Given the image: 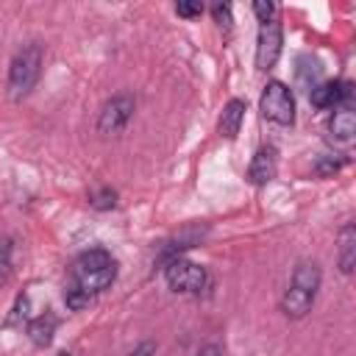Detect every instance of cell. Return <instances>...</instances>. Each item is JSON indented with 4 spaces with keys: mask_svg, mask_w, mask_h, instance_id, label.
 <instances>
[{
    "mask_svg": "<svg viewBox=\"0 0 356 356\" xmlns=\"http://www.w3.org/2000/svg\"><path fill=\"white\" fill-rule=\"evenodd\" d=\"M136 111V100L131 92H117L111 95L103 106H100V114H97V131L103 136H117L120 131H125V125L131 122Z\"/></svg>",
    "mask_w": 356,
    "mask_h": 356,
    "instance_id": "obj_6",
    "label": "cell"
},
{
    "mask_svg": "<svg viewBox=\"0 0 356 356\" xmlns=\"http://www.w3.org/2000/svg\"><path fill=\"white\" fill-rule=\"evenodd\" d=\"M328 136H331V142L339 145V147L353 145V139H356V111H353L350 106L334 108V114H331V120H328Z\"/></svg>",
    "mask_w": 356,
    "mask_h": 356,
    "instance_id": "obj_10",
    "label": "cell"
},
{
    "mask_svg": "<svg viewBox=\"0 0 356 356\" xmlns=\"http://www.w3.org/2000/svg\"><path fill=\"white\" fill-rule=\"evenodd\" d=\"M320 284H323V273H320V264L312 261V259H300L295 267H292V278L281 295V312L284 317L289 320H300L312 312L314 300H317V292H320Z\"/></svg>",
    "mask_w": 356,
    "mask_h": 356,
    "instance_id": "obj_2",
    "label": "cell"
},
{
    "mask_svg": "<svg viewBox=\"0 0 356 356\" xmlns=\"http://www.w3.org/2000/svg\"><path fill=\"white\" fill-rule=\"evenodd\" d=\"M337 267L345 275H350L353 267H356V225L353 222H345L339 228V236H337Z\"/></svg>",
    "mask_w": 356,
    "mask_h": 356,
    "instance_id": "obj_12",
    "label": "cell"
},
{
    "mask_svg": "<svg viewBox=\"0 0 356 356\" xmlns=\"http://www.w3.org/2000/svg\"><path fill=\"white\" fill-rule=\"evenodd\" d=\"M117 278V261L106 248H92L75 256V261L70 264V284L86 295H100L103 289H108Z\"/></svg>",
    "mask_w": 356,
    "mask_h": 356,
    "instance_id": "obj_1",
    "label": "cell"
},
{
    "mask_svg": "<svg viewBox=\"0 0 356 356\" xmlns=\"http://www.w3.org/2000/svg\"><path fill=\"white\" fill-rule=\"evenodd\" d=\"M259 111L267 122L289 128L295 122V95L284 81H267L259 97Z\"/></svg>",
    "mask_w": 356,
    "mask_h": 356,
    "instance_id": "obj_4",
    "label": "cell"
},
{
    "mask_svg": "<svg viewBox=\"0 0 356 356\" xmlns=\"http://www.w3.org/2000/svg\"><path fill=\"white\" fill-rule=\"evenodd\" d=\"M92 300H95L92 295H86V292H81V289H75V286H67V289H64V303H67L70 312H81V309H86Z\"/></svg>",
    "mask_w": 356,
    "mask_h": 356,
    "instance_id": "obj_17",
    "label": "cell"
},
{
    "mask_svg": "<svg viewBox=\"0 0 356 356\" xmlns=\"http://www.w3.org/2000/svg\"><path fill=\"white\" fill-rule=\"evenodd\" d=\"M284 50V25L281 17L259 25V36H256V70L259 72H270L275 67V61L281 58Z\"/></svg>",
    "mask_w": 356,
    "mask_h": 356,
    "instance_id": "obj_7",
    "label": "cell"
},
{
    "mask_svg": "<svg viewBox=\"0 0 356 356\" xmlns=\"http://www.w3.org/2000/svg\"><path fill=\"white\" fill-rule=\"evenodd\" d=\"M206 267L197 264V261H189L184 256L178 259H170L164 264V281L172 292H181V295H197L203 286H206Z\"/></svg>",
    "mask_w": 356,
    "mask_h": 356,
    "instance_id": "obj_5",
    "label": "cell"
},
{
    "mask_svg": "<svg viewBox=\"0 0 356 356\" xmlns=\"http://www.w3.org/2000/svg\"><path fill=\"white\" fill-rule=\"evenodd\" d=\"M245 111H248V103H245L242 97H231V100L222 106V114H220V122H217L220 136L236 139L239 131H242V122H245Z\"/></svg>",
    "mask_w": 356,
    "mask_h": 356,
    "instance_id": "obj_11",
    "label": "cell"
},
{
    "mask_svg": "<svg viewBox=\"0 0 356 356\" xmlns=\"http://www.w3.org/2000/svg\"><path fill=\"white\" fill-rule=\"evenodd\" d=\"M278 172V156H275V147H259L248 164V181L253 186H267Z\"/></svg>",
    "mask_w": 356,
    "mask_h": 356,
    "instance_id": "obj_9",
    "label": "cell"
},
{
    "mask_svg": "<svg viewBox=\"0 0 356 356\" xmlns=\"http://www.w3.org/2000/svg\"><path fill=\"white\" fill-rule=\"evenodd\" d=\"M353 97V81L348 78H337V81H320L317 86L309 89V100L314 108L325 111V108H339V106H350Z\"/></svg>",
    "mask_w": 356,
    "mask_h": 356,
    "instance_id": "obj_8",
    "label": "cell"
},
{
    "mask_svg": "<svg viewBox=\"0 0 356 356\" xmlns=\"http://www.w3.org/2000/svg\"><path fill=\"white\" fill-rule=\"evenodd\" d=\"M42 64H44V50L36 42H31L14 53L11 67H8V83H6L11 100H22L33 92V86L42 75Z\"/></svg>",
    "mask_w": 356,
    "mask_h": 356,
    "instance_id": "obj_3",
    "label": "cell"
},
{
    "mask_svg": "<svg viewBox=\"0 0 356 356\" xmlns=\"http://www.w3.org/2000/svg\"><path fill=\"white\" fill-rule=\"evenodd\" d=\"M197 356H222V348H220L217 342H209V345H203V348L197 350Z\"/></svg>",
    "mask_w": 356,
    "mask_h": 356,
    "instance_id": "obj_22",
    "label": "cell"
},
{
    "mask_svg": "<svg viewBox=\"0 0 356 356\" xmlns=\"http://www.w3.org/2000/svg\"><path fill=\"white\" fill-rule=\"evenodd\" d=\"M58 356H72V353H67V350H64V353H58Z\"/></svg>",
    "mask_w": 356,
    "mask_h": 356,
    "instance_id": "obj_23",
    "label": "cell"
},
{
    "mask_svg": "<svg viewBox=\"0 0 356 356\" xmlns=\"http://www.w3.org/2000/svg\"><path fill=\"white\" fill-rule=\"evenodd\" d=\"M128 356H156V342H153V339H145V342H139Z\"/></svg>",
    "mask_w": 356,
    "mask_h": 356,
    "instance_id": "obj_21",
    "label": "cell"
},
{
    "mask_svg": "<svg viewBox=\"0 0 356 356\" xmlns=\"http://www.w3.org/2000/svg\"><path fill=\"white\" fill-rule=\"evenodd\" d=\"M203 11H206L203 3H189V0H178L175 3V14L184 17V19H197Z\"/></svg>",
    "mask_w": 356,
    "mask_h": 356,
    "instance_id": "obj_20",
    "label": "cell"
},
{
    "mask_svg": "<svg viewBox=\"0 0 356 356\" xmlns=\"http://www.w3.org/2000/svg\"><path fill=\"white\" fill-rule=\"evenodd\" d=\"M345 156H334V153H328V156H320L317 161H314V175L317 178H331V175H337L342 167H345Z\"/></svg>",
    "mask_w": 356,
    "mask_h": 356,
    "instance_id": "obj_15",
    "label": "cell"
},
{
    "mask_svg": "<svg viewBox=\"0 0 356 356\" xmlns=\"http://www.w3.org/2000/svg\"><path fill=\"white\" fill-rule=\"evenodd\" d=\"M89 206L97 209V211H108L117 206V189L111 186H100V189H92L89 192Z\"/></svg>",
    "mask_w": 356,
    "mask_h": 356,
    "instance_id": "obj_16",
    "label": "cell"
},
{
    "mask_svg": "<svg viewBox=\"0 0 356 356\" xmlns=\"http://www.w3.org/2000/svg\"><path fill=\"white\" fill-rule=\"evenodd\" d=\"M211 17H214V22H217V28L220 31H231V25H234V14H231V6L228 3H214L211 6Z\"/></svg>",
    "mask_w": 356,
    "mask_h": 356,
    "instance_id": "obj_18",
    "label": "cell"
},
{
    "mask_svg": "<svg viewBox=\"0 0 356 356\" xmlns=\"http://www.w3.org/2000/svg\"><path fill=\"white\" fill-rule=\"evenodd\" d=\"M11 270H14V239L3 236L0 239V289L8 284Z\"/></svg>",
    "mask_w": 356,
    "mask_h": 356,
    "instance_id": "obj_14",
    "label": "cell"
},
{
    "mask_svg": "<svg viewBox=\"0 0 356 356\" xmlns=\"http://www.w3.org/2000/svg\"><path fill=\"white\" fill-rule=\"evenodd\" d=\"M253 14H256L259 25H264V22H270V19L278 17V6H275L273 0H256V3H253Z\"/></svg>",
    "mask_w": 356,
    "mask_h": 356,
    "instance_id": "obj_19",
    "label": "cell"
},
{
    "mask_svg": "<svg viewBox=\"0 0 356 356\" xmlns=\"http://www.w3.org/2000/svg\"><path fill=\"white\" fill-rule=\"evenodd\" d=\"M58 328V320L53 312H42L36 317L28 320V339L36 345V348H47L53 342V334Z\"/></svg>",
    "mask_w": 356,
    "mask_h": 356,
    "instance_id": "obj_13",
    "label": "cell"
}]
</instances>
